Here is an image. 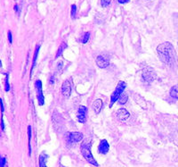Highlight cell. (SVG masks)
Masks as SVG:
<instances>
[{
    "label": "cell",
    "mask_w": 178,
    "mask_h": 167,
    "mask_svg": "<svg viewBox=\"0 0 178 167\" xmlns=\"http://www.w3.org/2000/svg\"><path fill=\"white\" fill-rule=\"evenodd\" d=\"M160 59L169 67H175L178 63L176 52L170 42H163L157 47Z\"/></svg>",
    "instance_id": "1"
},
{
    "label": "cell",
    "mask_w": 178,
    "mask_h": 167,
    "mask_svg": "<svg viewBox=\"0 0 178 167\" xmlns=\"http://www.w3.org/2000/svg\"><path fill=\"white\" fill-rule=\"evenodd\" d=\"M81 153L83 156L85 157L86 161L88 162L90 164H92L94 166H98V163L96 160L94 158L92 155V152L90 150V144H88V141H84L81 145Z\"/></svg>",
    "instance_id": "2"
},
{
    "label": "cell",
    "mask_w": 178,
    "mask_h": 167,
    "mask_svg": "<svg viewBox=\"0 0 178 167\" xmlns=\"http://www.w3.org/2000/svg\"><path fill=\"white\" fill-rule=\"evenodd\" d=\"M126 87V84L125 81H120V82L118 83V86L116 87L114 92L112 93V95H111V97H110L109 108H111V107H112V105H114V103H115L116 101H118V100H119L120 97L121 95L123 94V92H124V90H125Z\"/></svg>",
    "instance_id": "3"
},
{
    "label": "cell",
    "mask_w": 178,
    "mask_h": 167,
    "mask_svg": "<svg viewBox=\"0 0 178 167\" xmlns=\"http://www.w3.org/2000/svg\"><path fill=\"white\" fill-rule=\"evenodd\" d=\"M143 79L148 83H151L157 79V73L150 66H145L142 72Z\"/></svg>",
    "instance_id": "4"
},
{
    "label": "cell",
    "mask_w": 178,
    "mask_h": 167,
    "mask_svg": "<svg viewBox=\"0 0 178 167\" xmlns=\"http://www.w3.org/2000/svg\"><path fill=\"white\" fill-rule=\"evenodd\" d=\"M35 88L37 89V98H38V105H43L45 103V98L43 95V91H42V82L40 80H38L35 82Z\"/></svg>",
    "instance_id": "5"
},
{
    "label": "cell",
    "mask_w": 178,
    "mask_h": 167,
    "mask_svg": "<svg viewBox=\"0 0 178 167\" xmlns=\"http://www.w3.org/2000/svg\"><path fill=\"white\" fill-rule=\"evenodd\" d=\"M96 64L98 65L99 68L104 69L106 67H108L109 64V57L107 55H100L96 58Z\"/></svg>",
    "instance_id": "6"
},
{
    "label": "cell",
    "mask_w": 178,
    "mask_h": 167,
    "mask_svg": "<svg viewBox=\"0 0 178 167\" xmlns=\"http://www.w3.org/2000/svg\"><path fill=\"white\" fill-rule=\"evenodd\" d=\"M109 150V145L106 139H102L98 146V151L102 155H106Z\"/></svg>",
    "instance_id": "7"
},
{
    "label": "cell",
    "mask_w": 178,
    "mask_h": 167,
    "mask_svg": "<svg viewBox=\"0 0 178 167\" xmlns=\"http://www.w3.org/2000/svg\"><path fill=\"white\" fill-rule=\"evenodd\" d=\"M62 93H63V97L64 98H69L71 94V84L69 81H65L63 83V86H62Z\"/></svg>",
    "instance_id": "8"
},
{
    "label": "cell",
    "mask_w": 178,
    "mask_h": 167,
    "mask_svg": "<svg viewBox=\"0 0 178 167\" xmlns=\"http://www.w3.org/2000/svg\"><path fill=\"white\" fill-rule=\"evenodd\" d=\"M86 112H87V109L86 106L84 105L79 106V109L78 112V120L81 123H85L86 121Z\"/></svg>",
    "instance_id": "9"
},
{
    "label": "cell",
    "mask_w": 178,
    "mask_h": 167,
    "mask_svg": "<svg viewBox=\"0 0 178 167\" xmlns=\"http://www.w3.org/2000/svg\"><path fill=\"white\" fill-rule=\"evenodd\" d=\"M116 115H117V118H118L119 120H120V121H126V119L129 118L130 114H129L125 108H120V109H119L117 111Z\"/></svg>",
    "instance_id": "10"
},
{
    "label": "cell",
    "mask_w": 178,
    "mask_h": 167,
    "mask_svg": "<svg viewBox=\"0 0 178 167\" xmlns=\"http://www.w3.org/2000/svg\"><path fill=\"white\" fill-rule=\"evenodd\" d=\"M83 139V134L80 132H70L69 133V141L71 143L79 142Z\"/></svg>",
    "instance_id": "11"
},
{
    "label": "cell",
    "mask_w": 178,
    "mask_h": 167,
    "mask_svg": "<svg viewBox=\"0 0 178 167\" xmlns=\"http://www.w3.org/2000/svg\"><path fill=\"white\" fill-rule=\"evenodd\" d=\"M134 100L136 102V104L139 105L142 108L144 109H146L147 108V104H146V101L141 95L139 94H135L134 95Z\"/></svg>",
    "instance_id": "12"
},
{
    "label": "cell",
    "mask_w": 178,
    "mask_h": 167,
    "mask_svg": "<svg viewBox=\"0 0 178 167\" xmlns=\"http://www.w3.org/2000/svg\"><path fill=\"white\" fill-rule=\"evenodd\" d=\"M103 100L102 99H96L94 104H93V108H94V111L95 114H99L101 111H102V108H103Z\"/></svg>",
    "instance_id": "13"
},
{
    "label": "cell",
    "mask_w": 178,
    "mask_h": 167,
    "mask_svg": "<svg viewBox=\"0 0 178 167\" xmlns=\"http://www.w3.org/2000/svg\"><path fill=\"white\" fill-rule=\"evenodd\" d=\"M46 161H47V155L46 153H42L39 156V167H46Z\"/></svg>",
    "instance_id": "14"
},
{
    "label": "cell",
    "mask_w": 178,
    "mask_h": 167,
    "mask_svg": "<svg viewBox=\"0 0 178 167\" xmlns=\"http://www.w3.org/2000/svg\"><path fill=\"white\" fill-rule=\"evenodd\" d=\"M39 49H40V45H37L34 52V57H33V63H32V66H31V72H32V70L34 69L36 63H37V59H38V53H39Z\"/></svg>",
    "instance_id": "15"
},
{
    "label": "cell",
    "mask_w": 178,
    "mask_h": 167,
    "mask_svg": "<svg viewBox=\"0 0 178 167\" xmlns=\"http://www.w3.org/2000/svg\"><path fill=\"white\" fill-rule=\"evenodd\" d=\"M66 47H67V44H66L65 42H63V43L61 44V46H59V48H58L57 53H56V56H55V58L60 57L63 55V51L66 49Z\"/></svg>",
    "instance_id": "16"
},
{
    "label": "cell",
    "mask_w": 178,
    "mask_h": 167,
    "mask_svg": "<svg viewBox=\"0 0 178 167\" xmlns=\"http://www.w3.org/2000/svg\"><path fill=\"white\" fill-rule=\"evenodd\" d=\"M170 96L173 98L178 99V84L177 85H175V86H173L171 88V89H170Z\"/></svg>",
    "instance_id": "17"
},
{
    "label": "cell",
    "mask_w": 178,
    "mask_h": 167,
    "mask_svg": "<svg viewBox=\"0 0 178 167\" xmlns=\"http://www.w3.org/2000/svg\"><path fill=\"white\" fill-rule=\"evenodd\" d=\"M127 99H128V97H127V95L125 94V93H123L122 95H121L120 98H119V103L120 105H125L127 102Z\"/></svg>",
    "instance_id": "18"
},
{
    "label": "cell",
    "mask_w": 178,
    "mask_h": 167,
    "mask_svg": "<svg viewBox=\"0 0 178 167\" xmlns=\"http://www.w3.org/2000/svg\"><path fill=\"white\" fill-rule=\"evenodd\" d=\"M89 37H90V32H86L85 34H84V36L81 38V42L83 43V44H86V42L88 41V40H89Z\"/></svg>",
    "instance_id": "19"
},
{
    "label": "cell",
    "mask_w": 178,
    "mask_h": 167,
    "mask_svg": "<svg viewBox=\"0 0 178 167\" xmlns=\"http://www.w3.org/2000/svg\"><path fill=\"white\" fill-rule=\"evenodd\" d=\"M28 134H29V155L31 154V148H30V138H31V128L30 126L28 127Z\"/></svg>",
    "instance_id": "20"
},
{
    "label": "cell",
    "mask_w": 178,
    "mask_h": 167,
    "mask_svg": "<svg viewBox=\"0 0 178 167\" xmlns=\"http://www.w3.org/2000/svg\"><path fill=\"white\" fill-rule=\"evenodd\" d=\"M8 79H9V77H8V75L6 74V79H5V89H6V91H9V89H10V85H9Z\"/></svg>",
    "instance_id": "21"
},
{
    "label": "cell",
    "mask_w": 178,
    "mask_h": 167,
    "mask_svg": "<svg viewBox=\"0 0 178 167\" xmlns=\"http://www.w3.org/2000/svg\"><path fill=\"white\" fill-rule=\"evenodd\" d=\"M0 167H6V161L5 157L0 156Z\"/></svg>",
    "instance_id": "22"
},
{
    "label": "cell",
    "mask_w": 178,
    "mask_h": 167,
    "mask_svg": "<svg viewBox=\"0 0 178 167\" xmlns=\"http://www.w3.org/2000/svg\"><path fill=\"white\" fill-rule=\"evenodd\" d=\"M76 13H77V6H76V5H72L71 6V17H75Z\"/></svg>",
    "instance_id": "23"
},
{
    "label": "cell",
    "mask_w": 178,
    "mask_h": 167,
    "mask_svg": "<svg viewBox=\"0 0 178 167\" xmlns=\"http://www.w3.org/2000/svg\"><path fill=\"white\" fill-rule=\"evenodd\" d=\"M110 1L111 0H101V5H102V6H104V7H106V6H108L110 4Z\"/></svg>",
    "instance_id": "24"
},
{
    "label": "cell",
    "mask_w": 178,
    "mask_h": 167,
    "mask_svg": "<svg viewBox=\"0 0 178 167\" xmlns=\"http://www.w3.org/2000/svg\"><path fill=\"white\" fill-rule=\"evenodd\" d=\"M7 36H8V40H9V43H11L12 44V42H13V36H12L11 30H8Z\"/></svg>",
    "instance_id": "25"
},
{
    "label": "cell",
    "mask_w": 178,
    "mask_h": 167,
    "mask_svg": "<svg viewBox=\"0 0 178 167\" xmlns=\"http://www.w3.org/2000/svg\"><path fill=\"white\" fill-rule=\"evenodd\" d=\"M63 61H60L57 64V70L58 72H61L62 71V68H63Z\"/></svg>",
    "instance_id": "26"
},
{
    "label": "cell",
    "mask_w": 178,
    "mask_h": 167,
    "mask_svg": "<svg viewBox=\"0 0 178 167\" xmlns=\"http://www.w3.org/2000/svg\"><path fill=\"white\" fill-rule=\"evenodd\" d=\"M49 83L53 85V84H54V76H51V78H50V80H49Z\"/></svg>",
    "instance_id": "27"
},
{
    "label": "cell",
    "mask_w": 178,
    "mask_h": 167,
    "mask_svg": "<svg viewBox=\"0 0 178 167\" xmlns=\"http://www.w3.org/2000/svg\"><path fill=\"white\" fill-rule=\"evenodd\" d=\"M118 2H119L120 4H126V3L129 2V0H118Z\"/></svg>",
    "instance_id": "28"
},
{
    "label": "cell",
    "mask_w": 178,
    "mask_h": 167,
    "mask_svg": "<svg viewBox=\"0 0 178 167\" xmlns=\"http://www.w3.org/2000/svg\"><path fill=\"white\" fill-rule=\"evenodd\" d=\"M1 65H2V64H1V61H0V66H1Z\"/></svg>",
    "instance_id": "29"
}]
</instances>
